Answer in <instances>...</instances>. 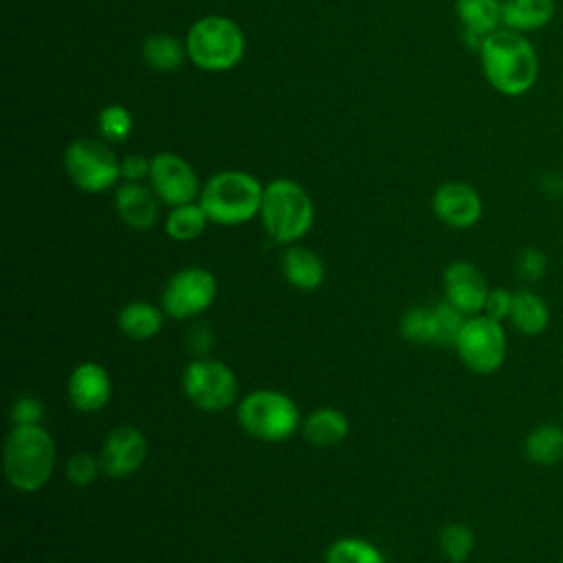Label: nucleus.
<instances>
[{"instance_id":"nucleus-32","label":"nucleus","mask_w":563,"mask_h":563,"mask_svg":"<svg viewBox=\"0 0 563 563\" xmlns=\"http://www.w3.org/2000/svg\"><path fill=\"white\" fill-rule=\"evenodd\" d=\"M44 402L33 396V394H22L11 402L9 418L13 424L24 427V424H42L44 420Z\"/></svg>"},{"instance_id":"nucleus-3","label":"nucleus","mask_w":563,"mask_h":563,"mask_svg":"<svg viewBox=\"0 0 563 563\" xmlns=\"http://www.w3.org/2000/svg\"><path fill=\"white\" fill-rule=\"evenodd\" d=\"M264 198L262 183L240 169L213 174L200 189L198 202L209 222L220 227H238L260 216Z\"/></svg>"},{"instance_id":"nucleus-35","label":"nucleus","mask_w":563,"mask_h":563,"mask_svg":"<svg viewBox=\"0 0 563 563\" xmlns=\"http://www.w3.org/2000/svg\"><path fill=\"white\" fill-rule=\"evenodd\" d=\"M150 167H152V158L147 161L145 156L130 154L121 161V178L128 183H141L143 178H150Z\"/></svg>"},{"instance_id":"nucleus-10","label":"nucleus","mask_w":563,"mask_h":563,"mask_svg":"<svg viewBox=\"0 0 563 563\" xmlns=\"http://www.w3.org/2000/svg\"><path fill=\"white\" fill-rule=\"evenodd\" d=\"M218 295V279L209 268L185 266L176 271L163 286L161 308L167 317L185 321L211 308Z\"/></svg>"},{"instance_id":"nucleus-9","label":"nucleus","mask_w":563,"mask_h":563,"mask_svg":"<svg viewBox=\"0 0 563 563\" xmlns=\"http://www.w3.org/2000/svg\"><path fill=\"white\" fill-rule=\"evenodd\" d=\"M68 178L86 194H101L121 178V163L114 152L95 139H77L64 152Z\"/></svg>"},{"instance_id":"nucleus-28","label":"nucleus","mask_w":563,"mask_h":563,"mask_svg":"<svg viewBox=\"0 0 563 563\" xmlns=\"http://www.w3.org/2000/svg\"><path fill=\"white\" fill-rule=\"evenodd\" d=\"M438 543L449 563H466L475 548V532L462 521H451L440 530Z\"/></svg>"},{"instance_id":"nucleus-18","label":"nucleus","mask_w":563,"mask_h":563,"mask_svg":"<svg viewBox=\"0 0 563 563\" xmlns=\"http://www.w3.org/2000/svg\"><path fill=\"white\" fill-rule=\"evenodd\" d=\"M282 273L292 288L312 292L325 279V264L312 249L301 244H288L282 255Z\"/></svg>"},{"instance_id":"nucleus-26","label":"nucleus","mask_w":563,"mask_h":563,"mask_svg":"<svg viewBox=\"0 0 563 563\" xmlns=\"http://www.w3.org/2000/svg\"><path fill=\"white\" fill-rule=\"evenodd\" d=\"M398 332L405 341L413 345H429L438 341V321H435V310L424 308V306H413L409 308L400 321H398Z\"/></svg>"},{"instance_id":"nucleus-21","label":"nucleus","mask_w":563,"mask_h":563,"mask_svg":"<svg viewBox=\"0 0 563 563\" xmlns=\"http://www.w3.org/2000/svg\"><path fill=\"white\" fill-rule=\"evenodd\" d=\"M550 306L548 301L537 295L534 290L521 288L515 290L512 295V308L508 314V321L512 323V328L526 336H537L541 332H545V328L550 325Z\"/></svg>"},{"instance_id":"nucleus-15","label":"nucleus","mask_w":563,"mask_h":563,"mask_svg":"<svg viewBox=\"0 0 563 563\" xmlns=\"http://www.w3.org/2000/svg\"><path fill=\"white\" fill-rule=\"evenodd\" d=\"M66 396L77 411H101L112 396V380L108 369L97 361L79 363L68 376Z\"/></svg>"},{"instance_id":"nucleus-4","label":"nucleus","mask_w":563,"mask_h":563,"mask_svg":"<svg viewBox=\"0 0 563 563\" xmlns=\"http://www.w3.org/2000/svg\"><path fill=\"white\" fill-rule=\"evenodd\" d=\"M242 431L262 442H284L301 429L299 405L284 391L260 387L238 400L235 409Z\"/></svg>"},{"instance_id":"nucleus-29","label":"nucleus","mask_w":563,"mask_h":563,"mask_svg":"<svg viewBox=\"0 0 563 563\" xmlns=\"http://www.w3.org/2000/svg\"><path fill=\"white\" fill-rule=\"evenodd\" d=\"M103 473L101 468V460H99V453H90V451H77L73 453L66 464H64V475L66 479L77 486V488H84V486H90L99 475Z\"/></svg>"},{"instance_id":"nucleus-8","label":"nucleus","mask_w":563,"mask_h":563,"mask_svg":"<svg viewBox=\"0 0 563 563\" xmlns=\"http://www.w3.org/2000/svg\"><path fill=\"white\" fill-rule=\"evenodd\" d=\"M455 352L460 361L475 374H495L508 354L506 330L501 321L490 319L488 314L468 317L457 334Z\"/></svg>"},{"instance_id":"nucleus-1","label":"nucleus","mask_w":563,"mask_h":563,"mask_svg":"<svg viewBox=\"0 0 563 563\" xmlns=\"http://www.w3.org/2000/svg\"><path fill=\"white\" fill-rule=\"evenodd\" d=\"M482 70L488 84L506 95H526L539 77V57L532 42L512 29H497L479 48Z\"/></svg>"},{"instance_id":"nucleus-11","label":"nucleus","mask_w":563,"mask_h":563,"mask_svg":"<svg viewBox=\"0 0 563 563\" xmlns=\"http://www.w3.org/2000/svg\"><path fill=\"white\" fill-rule=\"evenodd\" d=\"M150 187L167 207L194 202L200 196V183L194 167L174 152H158L152 156Z\"/></svg>"},{"instance_id":"nucleus-17","label":"nucleus","mask_w":563,"mask_h":563,"mask_svg":"<svg viewBox=\"0 0 563 563\" xmlns=\"http://www.w3.org/2000/svg\"><path fill=\"white\" fill-rule=\"evenodd\" d=\"M455 11L466 44L477 51L501 24V0H455Z\"/></svg>"},{"instance_id":"nucleus-13","label":"nucleus","mask_w":563,"mask_h":563,"mask_svg":"<svg viewBox=\"0 0 563 563\" xmlns=\"http://www.w3.org/2000/svg\"><path fill=\"white\" fill-rule=\"evenodd\" d=\"M444 299L455 306L462 314L475 317L484 312V303L488 297V284L482 271L466 260L451 262L442 273Z\"/></svg>"},{"instance_id":"nucleus-2","label":"nucleus","mask_w":563,"mask_h":563,"mask_svg":"<svg viewBox=\"0 0 563 563\" xmlns=\"http://www.w3.org/2000/svg\"><path fill=\"white\" fill-rule=\"evenodd\" d=\"M55 462V440L42 424H13L2 449V466L11 488L20 493L42 490L53 477Z\"/></svg>"},{"instance_id":"nucleus-27","label":"nucleus","mask_w":563,"mask_h":563,"mask_svg":"<svg viewBox=\"0 0 563 563\" xmlns=\"http://www.w3.org/2000/svg\"><path fill=\"white\" fill-rule=\"evenodd\" d=\"M325 563H385V556L367 539L341 537L328 545Z\"/></svg>"},{"instance_id":"nucleus-22","label":"nucleus","mask_w":563,"mask_h":563,"mask_svg":"<svg viewBox=\"0 0 563 563\" xmlns=\"http://www.w3.org/2000/svg\"><path fill=\"white\" fill-rule=\"evenodd\" d=\"M554 0H501V24L519 33L537 31L554 18Z\"/></svg>"},{"instance_id":"nucleus-25","label":"nucleus","mask_w":563,"mask_h":563,"mask_svg":"<svg viewBox=\"0 0 563 563\" xmlns=\"http://www.w3.org/2000/svg\"><path fill=\"white\" fill-rule=\"evenodd\" d=\"M185 55L187 48L167 33H152L143 42V59L150 68L161 73H172L180 68Z\"/></svg>"},{"instance_id":"nucleus-30","label":"nucleus","mask_w":563,"mask_h":563,"mask_svg":"<svg viewBox=\"0 0 563 563\" xmlns=\"http://www.w3.org/2000/svg\"><path fill=\"white\" fill-rule=\"evenodd\" d=\"M99 134L103 141H112V143H119L123 139H128V134L132 132V117L130 112L123 108V106H106L101 112H99Z\"/></svg>"},{"instance_id":"nucleus-31","label":"nucleus","mask_w":563,"mask_h":563,"mask_svg":"<svg viewBox=\"0 0 563 563\" xmlns=\"http://www.w3.org/2000/svg\"><path fill=\"white\" fill-rule=\"evenodd\" d=\"M433 310H435V321H438V341L435 343L444 345V347H453L455 341H457V334H460V330H462V325L468 317L462 314L446 299L435 303Z\"/></svg>"},{"instance_id":"nucleus-37","label":"nucleus","mask_w":563,"mask_h":563,"mask_svg":"<svg viewBox=\"0 0 563 563\" xmlns=\"http://www.w3.org/2000/svg\"><path fill=\"white\" fill-rule=\"evenodd\" d=\"M561 563H563V559H561Z\"/></svg>"},{"instance_id":"nucleus-20","label":"nucleus","mask_w":563,"mask_h":563,"mask_svg":"<svg viewBox=\"0 0 563 563\" xmlns=\"http://www.w3.org/2000/svg\"><path fill=\"white\" fill-rule=\"evenodd\" d=\"M301 433L312 446H334L350 433L347 416L336 407H317L301 420Z\"/></svg>"},{"instance_id":"nucleus-12","label":"nucleus","mask_w":563,"mask_h":563,"mask_svg":"<svg viewBox=\"0 0 563 563\" xmlns=\"http://www.w3.org/2000/svg\"><path fill=\"white\" fill-rule=\"evenodd\" d=\"M101 468L112 479L134 475L147 460V438L134 424L114 427L99 449Z\"/></svg>"},{"instance_id":"nucleus-33","label":"nucleus","mask_w":563,"mask_h":563,"mask_svg":"<svg viewBox=\"0 0 563 563\" xmlns=\"http://www.w3.org/2000/svg\"><path fill=\"white\" fill-rule=\"evenodd\" d=\"M548 271V257L541 249L537 246H528L519 253L517 257V273L526 279V282H539Z\"/></svg>"},{"instance_id":"nucleus-16","label":"nucleus","mask_w":563,"mask_h":563,"mask_svg":"<svg viewBox=\"0 0 563 563\" xmlns=\"http://www.w3.org/2000/svg\"><path fill=\"white\" fill-rule=\"evenodd\" d=\"M117 216L136 231H147L158 220V196L143 183H123L114 191Z\"/></svg>"},{"instance_id":"nucleus-6","label":"nucleus","mask_w":563,"mask_h":563,"mask_svg":"<svg viewBox=\"0 0 563 563\" xmlns=\"http://www.w3.org/2000/svg\"><path fill=\"white\" fill-rule=\"evenodd\" d=\"M187 57L202 70L220 73L233 68L244 55L240 26L224 15H205L187 33Z\"/></svg>"},{"instance_id":"nucleus-5","label":"nucleus","mask_w":563,"mask_h":563,"mask_svg":"<svg viewBox=\"0 0 563 563\" xmlns=\"http://www.w3.org/2000/svg\"><path fill=\"white\" fill-rule=\"evenodd\" d=\"M260 218L266 233L288 246L297 244L312 229L314 205L299 183L275 178L264 187Z\"/></svg>"},{"instance_id":"nucleus-7","label":"nucleus","mask_w":563,"mask_h":563,"mask_svg":"<svg viewBox=\"0 0 563 563\" xmlns=\"http://www.w3.org/2000/svg\"><path fill=\"white\" fill-rule=\"evenodd\" d=\"M180 385L185 398L205 413H220L240 400L235 372L211 356H194L183 369Z\"/></svg>"},{"instance_id":"nucleus-24","label":"nucleus","mask_w":563,"mask_h":563,"mask_svg":"<svg viewBox=\"0 0 563 563\" xmlns=\"http://www.w3.org/2000/svg\"><path fill=\"white\" fill-rule=\"evenodd\" d=\"M209 218L200 202H187L180 207H172L165 218V233L174 242H191L205 233Z\"/></svg>"},{"instance_id":"nucleus-14","label":"nucleus","mask_w":563,"mask_h":563,"mask_svg":"<svg viewBox=\"0 0 563 563\" xmlns=\"http://www.w3.org/2000/svg\"><path fill=\"white\" fill-rule=\"evenodd\" d=\"M431 207L435 218L451 229H471L479 222L484 209L479 194L462 180L442 183L433 194Z\"/></svg>"},{"instance_id":"nucleus-19","label":"nucleus","mask_w":563,"mask_h":563,"mask_svg":"<svg viewBox=\"0 0 563 563\" xmlns=\"http://www.w3.org/2000/svg\"><path fill=\"white\" fill-rule=\"evenodd\" d=\"M165 317L167 314L161 306L145 299H134L119 310L117 325L132 341H150L163 330Z\"/></svg>"},{"instance_id":"nucleus-34","label":"nucleus","mask_w":563,"mask_h":563,"mask_svg":"<svg viewBox=\"0 0 563 563\" xmlns=\"http://www.w3.org/2000/svg\"><path fill=\"white\" fill-rule=\"evenodd\" d=\"M512 295L515 292H510L506 288H490L486 303H484V314H488L490 319H497V321L508 319L510 308H512Z\"/></svg>"},{"instance_id":"nucleus-23","label":"nucleus","mask_w":563,"mask_h":563,"mask_svg":"<svg viewBox=\"0 0 563 563\" xmlns=\"http://www.w3.org/2000/svg\"><path fill=\"white\" fill-rule=\"evenodd\" d=\"M523 453L537 466H554L563 462V427L552 422L534 427L526 435Z\"/></svg>"},{"instance_id":"nucleus-36","label":"nucleus","mask_w":563,"mask_h":563,"mask_svg":"<svg viewBox=\"0 0 563 563\" xmlns=\"http://www.w3.org/2000/svg\"><path fill=\"white\" fill-rule=\"evenodd\" d=\"M189 347L198 354V356H207V350H209V343L213 345V334L205 328V325H198L189 332Z\"/></svg>"}]
</instances>
